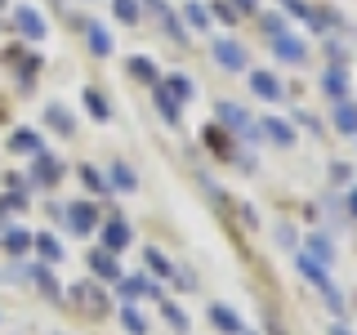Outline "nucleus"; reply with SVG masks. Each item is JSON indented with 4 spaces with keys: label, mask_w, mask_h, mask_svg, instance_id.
Instances as JSON below:
<instances>
[{
    "label": "nucleus",
    "mask_w": 357,
    "mask_h": 335,
    "mask_svg": "<svg viewBox=\"0 0 357 335\" xmlns=\"http://www.w3.org/2000/svg\"><path fill=\"white\" fill-rule=\"evenodd\" d=\"M299 273H304V277H308V282H317L321 290H326V304H331L335 313H340V308H344V299H340V290H335V286H331V277H326V268H321L317 260H312V255H299Z\"/></svg>",
    "instance_id": "nucleus-1"
},
{
    "label": "nucleus",
    "mask_w": 357,
    "mask_h": 335,
    "mask_svg": "<svg viewBox=\"0 0 357 335\" xmlns=\"http://www.w3.org/2000/svg\"><path fill=\"white\" fill-rule=\"evenodd\" d=\"M67 223H72V232H94L98 210L89 206V201H72V206H67Z\"/></svg>",
    "instance_id": "nucleus-2"
},
{
    "label": "nucleus",
    "mask_w": 357,
    "mask_h": 335,
    "mask_svg": "<svg viewBox=\"0 0 357 335\" xmlns=\"http://www.w3.org/2000/svg\"><path fill=\"white\" fill-rule=\"evenodd\" d=\"M14 22H18V31H22L27 40H40V36H45V22H40V14H36L31 5H18V9H14Z\"/></svg>",
    "instance_id": "nucleus-3"
},
{
    "label": "nucleus",
    "mask_w": 357,
    "mask_h": 335,
    "mask_svg": "<svg viewBox=\"0 0 357 335\" xmlns=\"http://www.w3.org/2000/svg\"><path fill=\"white\" fill-rule=\"evenodd\" d=\"M215 59L228 67V72H241V67H245V54H241L237 40H219V45H215Z\"/></svg>",
    "instance_id": "nucleus-4"
},
{
    "label": "nucleus",
    "mask_w": 357,
    "mask_h": 335,
    "mask_svg": "<svg viewBox=\"0 0 357 335\" xmlns=\"http://www.w3.org/2000/svg\"><path fill=\"white\" fill-rule=\"evenodd\" d=\"M126 246H130V228H126L121 219H112L107 228H103V251L116 255V251H126Z\"/></svg>",
    "instance_id": "nucleus-5"
},
{
    "label": "nucleus",
    "mask_w": 357,
    "mask_h": 335,
    "mask_svg": "<svg viewBox=\"0 0 357 335\" xmlns=\"http://www.w3.org/2000/svg\"><path fill=\"white\" fill-rule=\"evenodd\" d=\"M9 148H14V152H31V156H36V152H45V148H40V134H36V130H14V134H9Z\"/></svg>",
    "instance_id": "nucleus-6"
},
{
    "label": "nucleus",
    "mask_w": 357,
    "mask_h": 335,
    "mask_svg": "<svg viewBox=\"0 0 357 335\" xmlns=\"http://www.w3.org/2000/svg\"><path fill=\"white\" fill-rule=\"evenodd\" d=\"M36 184H59V174H63V165L54 161V156H45V152H36Z\"/></svg>",
    "instance_id": "nucleus-7"
},
{
    "label": "nucleus",
    "mask_w": 357,
    "mask_h": 335,
    "mask_svg": "<svg viewBox=\"0 0 357 335\" xmlns=\"http://www.w3.org/2000/svg\"><path fill=\"white\" fill-rule=\"evenodd\" d=\"M89 268H94L98 277H107V282H116V277H121V268H116V260H112V251H94V255H89Z\"/></svg>",
    "instance_id": "nucleus-8"
},
{
    "label": "nucleus",
    "mask_w": 357,
    "mask_h": 335,
    "mask_svg": "<svg viewBox=\"0 0 357 335\" xmlns=\"http://www.w3.org/2000/svg\"><path fill=\"white\" fill-rule=\"evenodd\" d=\"M250 85H255V94H259V98H282V85H277V76H268V72H255Z\"/></svg>",
    "instance_id": "nucleus-9"
},
{
    "label": "nucleus",
    "mask_w": 357,
    "mask_h": 335,
    "mask_svg": "<svg viewBox=\"0 0 357 335\" xmlns=\"http://www.w3.org/2000/svg\"><path fill=\"white\" fill-rule=\"evenodd\" d=\"M89 50L98 54V59H103V54H112V36H107V27H98V22H89Z\"/></svg>",
    "instance_id": "nucleus-10"
},
{
    "label": "nucleus",
    "mask_w": 357,
    "mask_h": 335,
    "mask_svg": "<svg viewBox=\"0 0 357 335\" xmlns=\"http://www.w3.org/2000/svg\"><path fill=\"white\" fill-rule=\"evenodd\" d=\"M321 89H326V94H335V98H344V89H349V76H344V67H331V72L321 76Z\"/></svg>",
    "instance_id": "nucleus-11"
},
{
    "label": "nucleus",
    "mask_w": 357,
    "mask_h": 335,
    "mask_svg": "<svg viewBox=\"0 0 357 335\" xmlns=\"http://www.w3.org/2000/svg\"><path fill=\"white\" fill-rule=\"evenodd\" d=\"M277 59H290V63H304V45L295 36H277Z\"/></svg>",
    "instance_id": "nucleus-12"
},
{
    "label": "nucleus",
    "mask_w": 357,
    "mask_h": 335,
    "mask_svg": "<svg viewBox=\"0 0 357 335\" xmlns=\"http://www.w3.org/2000/svg\"><path fill=\"white\" fill-rule=\"evenodd\" d=\"M219 117L228 121L232 130H250V117H245V112H241L237 103H219Z\"/></svg>",
    "instance_id": "nucleus-13"
},
{
    "label": "nucleus",
    "mask_w": 357,
    "mask_h": 335,
    "mask_svg": "<svg viewBox=\"0 0 357 335\" xmlns=\"http://www.w3.org/2000/svg\"><path fill=\"white\" fill-rule=\"evenodd\" d=\"M210 322H215V327H219V331H228V335H241V322H237V318H232V313H228V308H219V304H215V308H210Z\"/></svg>",
    "instance_id": "nucleus-14"
},
{
    "label": "nucleus",
    "mask_w": 357,
    "mask_h": 335,
    "mask_svg": "<svg viewBox=\"0 0 357 335\" xmlns=\"http://www.w3.org/2000/svg\"><path fill=\"white\" fill-rule=\"evenodd\" d=\"M161 89H165L170 98H178V103H183V98H192V81H188V76H170Z\"/></svg>",
    "instance_id": "nucleus-15"
},
{
    "label": "nucleus",
    "mask_w": 357,
    "mask_h": 335,
    "mask_svg": "<svg viewBox=\"0 0 357 335\" xmlns=\"http://www.w3.org/2000/svg\"><path fill=\"white\" fill-rule=\"evenodd\" d=\"M335 126H340L344 134H357V107L353 103H340V112H335Z\"/></svg>",
    "instance_id": "nucleus-16"
},
{
    "label": "nucleus",
    "mask_w": 357,
    "mask_h": 335,
    "mask_svg": "<svg viewBox=\"0 0 357 335\" xmlns=\"http://www.w3.org/2000/svg\"><path fill=\"white\" fill-rule=\"evenodd\" d=\"M156 107H161V117H165V121H170V126H178V103H174V98H170V94H165V89H161V85H156Z\"/></svg>",
    "instance_id": "nucleus-17"
},
{
    "label": "nucleus",
    "mask_w": 357,
    "mask_h": 335,
    "mask_svg": "<svg viewBox=\"0 0 357 335\" xmlns=\"http://www.w3.org/2000/svg\"><path fill=\"white\" fill-rule=\"evenodd\" d=\"M121 322H126V331H130V335H148V322H143V313H139V308H121Z\"/></svg>",
    "instance_id": "nucleus-18"
},
{
    "label": "nucleus",
    "mask_w": 357,
    "mask_h": 335,
    "mask_svg": "<svg viewBox=\"0 0 357 335\" xmlns=\"http://www.w3.org/2000/svg\"><path fill=\"white\" fill-rule=\"evenodd\" d=\"M112 184H116L121 193H134V184H139V179H134L130 165H112Z\"/></svg>",
    "instance_id": "nucleus-19"
},
{
    "label": "nucleus",
    "mask_w": 357,
    "mask_h": 335,
    "mask_svg": "<svg viewBox=\"0 0 357 335\" xmlns=\"http://www.w3.org/2000/svg\"><path fill=\"white\" fill-rule=\"evenodd\" d=\"M85 107H89V112H94V117H98V121H107V117H112V107H107V98H103V94H94V89H85Z\"/></svg>",
    "instance_id": "nucleus-20"
},
{
    "label": "nucleus",
    "mask_w": 357,
    "mask_h": 335,
    "mask_svg": "<svg viewBox=\"0 0 357 335\" xmlns=\"http://www.w3.org/2000/svg\"><path fill=\"white\" fill-rule=\"evenodd\" d=\"M121 295H156V286L143 277H130V282H121Z\"/></svg>",
    "instance_id": "nucleus-21"
},
{
    "label": "nucleus",
    "mask_w": 357,
    "mask_h": 335,
    "mask_svg": "<svg viewBox=\"0 0 357 335\" xmlns=\"http://www.w3.org/2000/svg\"><path fill=\"white\" fill-rule=\"evenodd\" d=\"M36 251H40L50 264H59V260H63V246L54 241V237H36Z\"/></svg>",
    "instance_id": "nucleus-22"
},
{
    "label": "nucleus",
    "mask_w": 357,
    "mask_h": 335,
    "mask_svg": "<svg viewBox=\"0 0 357 335\" xmlns=\"http://www.w3.org/2000/svg\"><path fill=\"white\" fill-rule=\"evenodd\" d=\"M5 246H9V251H27V246H31V232L9 228V232H5Z\"/></svg>",
    "instance_id": "nucleus-23"
},
{
    "label": "nucleus",
    "mask_w": 357,
    "mask_h": 335,
    "mask_svg": "<svg viewBox=\"0 0 357 335\" xmlns=\"http://www.w3.org/2000/svg\"><path fill=\"white\" fill-rule=\"evenodd\" d=\"M45 117H50V126H54V130H63V134H72V117H67V112H63V107H50V112H45Z\"/></svg>",
    "instance_id": "nucleus-24"
},
{
    "label": "nucleus",
    "mask_w": 357,
    "mask_h": 335,
    "mask_svg": "<svg viewBox=\"0 0 357 335\" xmlns=\"http://www.w3.org/2000/svg\"><path fill=\"white\" fill-rule=\"evenodd\" d=\"M36 282H40V290H45V295H54V299L63 295V290H59V282L50 277V268H36Z\"/></svg>",
    "instance_id": "nucleus-25"
},
{
    "label": "nucleus",
    "mask_w": 357,
    "mask_h": 335,
    "mask_svg": "<svg viewBox=\"0 0 357 335\" xmlns=\"http://www.w3.org/2000/svg\"><path fill=\"white\" fill-rule=\"evenodd\" d=\"M116 18L134 22V18H139V0H116Z\"/></svg>",
    "instance_id": "nucleus-26"
},
{
    "label": "nucleus",
    "mask_w": 357,
    "mask_h": 335,
    "mask_svg": "<svg viewBox=\"0 0 357 335\" xmlns=\"http://www.w3.org/2000/svg\"><path fill=\"white\" fill-rule=\"evenodd\" d=\"M130 72H134V76H143V81H156V67H152L148 59H134V63H130Z\"/></svg>",
    "instance_id": "nucleus-27"
},
{
    "label": "nucleus",
    "mask_w": 357,
    "mask_h": 335,
    "mask_svg": "<svg viewBox=\"0 0 357 335\" xmlns=\"http://www.w3.org/2000/svg\"><path fill=\"white\" fill-rule=\"evenodd\" d=\"M264 130L273 134L277 143H290V126H282V121H273V117H268V126H264Z\"/></svg>",
    "instance_id": "nucleus-28"
},
{
    "label": "nucleus",
    "mask_w": 357,
    "mask_h": 335,
    "mask_svg": "<svg viewBox=\"0 0 357 335\" xmlns=\"http://www.w3.org/2000/svg\"><path fill=\"white\" fill-rule=\"evenodd\" d=\"M148 264H152V273L170 277V264H165V255H161V251H148Z\"/></svg>",
    "instance_id": "nucleus-29"
},
{
    "label": "nucleus",
    "mask_w": 357,
    "mask_h": 335,
    "mask_svg": "<svg viewBox=\"0 0 357 335\" xmlns=\"http://www.w3.org/2000/svg\"><path fill=\"white\" fill-rule=\"evenodd\" d=\"M308 246H312V260H317V255H321V268H326V260H331V241H321V237H312Z\"/></svg>",
    "instance_id": "nucleus-30"
},
{
    "label": "nucleus",
    "mask_w": 357,
    "mask_h": 335,
    "mask_svg": "<svg viewBox=\"0 0 357 335\" xmlns=\"http://www.w3.org/2000/svg\"><path fill=\"white\" fill-rule=\"evenodd\" d=\"M183 14H188V22H192V27H206V9H201V5H188Z\"/></svg>",
    "instance_id": "nucleus-31"
},
{
    "label": "nucleus",
    "mask_w": 357,
    "mask_h": 335,
    "mask_svg": "<svg viewBox=\"0 0 357 335\" xmlns=\"http://www.w3.org/2000/svg\"><path fill=\"white\" fill-rule=\"evenodd\" d=\"M81 179H85V184H89V188H94V193H103V179H98L94 170H89V165H85V170H81Z\"/></svg>",
    "instance_id": "nucleus-32"
},
{
    "label": "nucleus",
    "mask_w": 357,
    "mask_h": 335,
    "mask_svg": "<svg viewBox=\"0 0 357 335\" xmlns=\"http://www.w3.org/2000/svg\"><path fill=\"white\" fill-rule=\"evenodd\" d=\"M165 318H170V322H174V327H178V331H183V327H188V318H183V313H178L174 304H165Z\"/></svg>",
    "instance_id": "nucleus-33"
},
{
    "label": "nucleus",
    "mask_w": 357,
    "mask_h": 335,
    "mask_svg": "<svg viewBox=\"0 0 357 335\" xmlns=\"http://www.w3.org/2000/svg\"><path fill=\"white\" fill-rule=\"evenodd\" d=\"M349 210H353V215H357V188H353V197H349Z\"/></svg>",
    "instance_id": "nucleus-34"
},
{
    "label": "nucleus",
    "mask_w": 357,
    "mask_h": 335,
    "mask_svg": "<svg viewBox=\"0 0 357 335\" xmlns=\"http://www.w3.org/2000/svg\"><path fill=\"white\" fill-rule=\"evenodd\" d=\"M331 335H349V331H344V327H335V331H331Z\"/></svg>",
    "instance_id": "nucleus-35"
},
{
    "label": "nucleus",
    "mask_w": 357,
    "mask_h": 335,
    "mask_svg": "<svg viewBox=\"0 0 357 335\" xmlns=\"http://www.w3.org/2000/svg\"><path fill=\"white\" fill-rule=\"evenodd\" d=\"M152 5H161V0H152Z\"/></svg>",
    "instance_id": "nucleus-36"
}]
</instances>
